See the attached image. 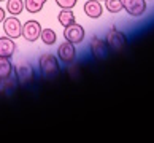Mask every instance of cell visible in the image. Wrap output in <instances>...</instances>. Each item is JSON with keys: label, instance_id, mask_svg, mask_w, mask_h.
Segmentation results:
<instances>
[{"label": "cell", "instance_id": "obj_18", "mask_svg": "<svg viewBox=\"0 0 154 143\" xmlns=\"http://www.w3.org/2000/svg\"><path fill=\"white\" fill-rule=\"evenodd\" d=\"M78 0H56L57 7H60L62 10H67V8H73L76 5Z\"/></svg>", "mask_w": 154, "mask_h": 143}, {"label": "cell", "instance_id": "obj_21", "mask_svg": "<svg viewBox=\"0 0 154 143\" xmlns=\"http://www.w3.org/2000/svg\"><path fill=\"white\" fill-rule=\"evenodd\" d=\"M99 2H105V0H99Z\"/></svg>", "mask_w": 154, "mask_h": 143}, {"label": "cell", "instance_id": "obj_2", "mask_svg": "<svg viewBox=\"0 0 154 143\" xmlns=\"http://www.w3.org/2000/svg\"><path fill=\"white\" fill-rule=\"evenodd\" d=\"M106 43H108V48L111 51H115V53H119V51H122L125 48V43H127V40H125V35L119 30L116 26H113L110 29V32L106 33Z\"/></svg>", "mask_w": 154, "mask_h": 143}, {"label": "cell", "instance_id": "obj_8", "mask_svg": "<svg viewBox=\"0 0 154 143\" xmlns=\"http://www.w3.org/2000/svg\"><path fill=\"white\" fill-rule=\"evenodd\" d=\"M57 57L60 59V62H64V64H72V62L76 59L75 45L65 40V42L59 46V49H57Z\"/></svg>", "mask_w": 154, "mask_h": 143}, {"label": "cell", "instance_id": "obj_1", "mask_svg": "<svg viewBox=\"0 0 154 143\" xmlns=\"http://www.w3.org/2000/svg\"><path fill=\"white\" fill-rule=\"evenodd\" d=\"M38 65H40V70L45 76H56L59 73V61L53 53H45L40 56L38 59Z\"/></svg>", "mask_w": 154, "mask_h": 143}, {"label": "cell", "instance_id": "obj_9", "mask_svg": "<svg viewBox=\"0 0 154 143\" xmlns=\"http://www.w3.org/2000/svg\"><path fill=\"white\" fill-rule=\"evenodd\" d=\"M16 72V79H18V83L21 84H29L32 83L33 79V68L30 64H21L14 68Z\"/></svg>", "mask_w": 154, "mask_h": 143}, {"label": "cell", "instance_id": "obj_16", "mask_svg": "<svg viewBox=\"0 0 154 143\" xmlns=\"http://www.w3.org/2000/svg\"><path fill=\"white\" fill-rule=\"evenodd\" d=\"M40 38H42V42H43L45 45L53 46V45L56 43V40H57V35H56V32L53 30V29H43Z\"/></svg>", "mask_w": 154, "mask_h": 143}, {"label": "cell", "instance_id": "obj_4", "mask_svg": "<svg viewBox=\"0 0 154 143\" xmlns=\"http://www.w3.org/2000/svg\"><path fill=\"white\" fill-rule=\"evenodd\" d=\"M21 29H22V24H21V21L18 19V16L11 14L10 18L3 19V32L7 33V37L13 38V40L19 38L21 37Z\"/></svg>", "mask_w": 154, "mask_h": 143}, {"label": "cell", "instance_id": "obj_11", "mask_svg": "<svg viewBox=\"0 0 154 143\" xmlns=\"http://www.w3.org/2000/svg\"><path fill=\"white\" fill-rule=\"evenodd\" d=\"M16 51V43L10 37H0V57H10Z\"/></svg>", "mask_w": 154, "mask_h": 143}, {"label": "cell", "instance_id": "obj_15", "mask_svg": "<svg viewBox=\"0 0 154 143\" xmlns=\"http://www.w3.org/2000/svg\"><path fill=\"white\" fill-rule=\"evenodd\" d=\"M46 2H48V0H26V2H24V8L29 11V13L35 14V13H38V11H42L43 5Z\"/></svg>", "mask_w": 154, "mask_h": 143}, {"label": "cell", "instance_id": "obj_20", "mask_svg": "<svg viewBox=\"0 0 154 143\" xmlns=\"http://www.w3.org/2000/svg\"><path fill=\"white\" fill-rule=\"evenodd\" d=\"M2 2H7V0H0V3H2Z\"/></svg>", "mask_w": 154, "mask_h": 143}, {"label": "cell", "instance_id": "obj_17", "mask_svg": "<svg viewBox=\"0 0 154 143\" xmlns=\"http://www.w3.org/2000/svg\"><path fill=\"white\" fill-rule=\"evenodd\" d=\"M105 8L110 11L111 14H118L119 11L124 10L121 0H105Z\"/></svg>", "mask_w": 154, "mask_h": 143}, {"label": "cell", "instance_id": "obj_7", "mask_svg": "<svg viewBox=\"0 0 154 143\" xmlns=\"http://www.w3.org/2000/svg\"><path fill=\"white\" fill-rule=\"evenodd\" d=\"M122 8L134 18H140L146 11V0H121Z\"/></svg>", "mask_w": 154, "mask_h": 143}, {"label": "cell", "instance_id": "obj_12", "mask_svg": "<svg viewBox=\"0 0 154 143\" xmlns=\"http://www.w3.org/2000/svg\"><path fill=\"white\" fill-rule=\"evenodd\" d=\"M13 75V65L8 57H0V83L11 78Z\"/></svg>", "mask_w": 154, "mask_h": 143}, {"label": "cell", "instance_id": "obj_14", "mask_svg": "<svg viewBox=\"0 0 154 143\" xmlns=\"http://www.w3.org/2000/svg\"><path fill=\"white\" fill-rule=\"evenodd\" d=\"M7 11L13 16H19L24 11V0H7Z\"/></svg>", "mask_w": 154, "mask_h": 143}, {"label": "cell", "instance_id": "obj_6", "mask_svg": "<svg viewBox=\"0 0 154 143\" xmlns=\"http://www.w3.org/2000/svg\"><path fill=\"white\" fill-rule=\"evenodd\" d=\"M89 48H91V53H92L94 57H97V59H102V57H106L108 54V43L105 38L102 37H97L94 35L92 38H91V43H89Z\"/></svg>", "mask_w": 154, "mask_h": 143}, {"label": "cell", "instance_id": "obj_5", "mask_svg": "<svg viewBox=\"0 0 154 143\" xmlns=\"http://www.w3.org/2000/svg\"><path fill=\"white\" fill-rule=\"evenodd\" d=\"M84 37H86V32H84V27L79 26V24H72L65 27L64 30V38L67 40V42H70L73 45H79L84 40Z\"/></svg>", "mask_w": 154, "mask_h": 143}, {"label": "cell", "instance_id": "obj_19", "mask_svg": "<svg viewBox=\"0 0 154 143\" xmlns=\"http://www.w3.org/2000/svg\"><path fill=\"white\" fill-rule=\"evenodd\" d=\"M7 18V16H5V10L0 7V22H3V19Z\"/></svg>", "mask_w": 154, "mask_h": 143}, {"label": "cell", "instance_id": "obj_10", "mask_svg": "<svg viewBox=\"0 0 154 143\" xmlns=\"http://www.w3.org/2000/svg\"><path fill=\"white\" fill-rule=\"evenodd\" d=\"M84 13H86V16L91 19H99L102 16V13H103L102 2H99V0H88V2L84 3Z\"/></svg>", "mask_w": 154, "mask_h": 143}, {"label": "cell", "instance_id": "obj_3", "mask_svg": "<svg viewBox=\"0 0 154 143\" xmlns=\"http://www.w3.org/2000/svg\"><path fill=\"white\" fill-rule=\"evenodd\" d=\"M42 24L35 19H29L26 24H22V29H21V37H24L26 42H37L42 35Z\"/></svg>", "mask_w": 154, "mask_h": 143}, {"label": "cell", "instance_id": "obj_13", "mask_svg": "<svg viewBox=\"0 0 154 143\" xmlns=\"http://www.w3.org/2000/svg\"><path fill=\"white\" fill-rule=\"evenodd\" d=\"M57 19L60 22V26L62 27H68V26H72V24H75V14H73V11L72 8H67V10H62L59 16H57Z\"/></svg>", "mask_w": 154, "mask_h": 143}]
</instances>
